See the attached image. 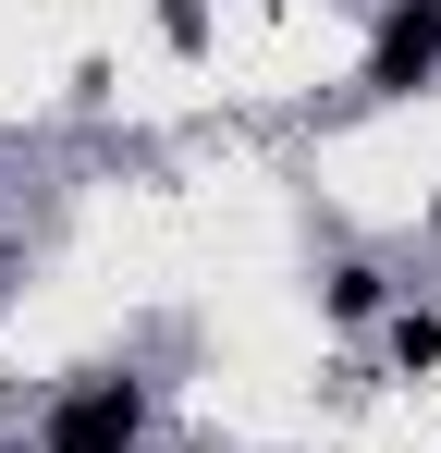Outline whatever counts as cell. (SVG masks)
Listing matches in <instances>:
<instances>
[{
  "instance_id": "cell-1",
  "label": "cell",
  "mask_w": 441,
  "mask_h": 453,
  "mask_svg": "<svg viewBox=\"0 0 441 453\" xmlns=\"http://www.w3.org/2000/svg\"><path fill=\"white\" fill-rule=\"evenodd\" d=\"M147 441V380L123 368H86L50 392V417H37V453H135Z\"/></svg>"
},
{
  "instance_id": "cell-2",
  "label": "cell",
  "mask_w": 441,
  "mask_h": 453,
  "mask_svg": "<svg viewBox=\"0 0 441 453\" xmlns=\"http://www.w3.org/2000/svg\"><path fill=\"white\" fill-rule=\"evenodd\" d=\"M429 74H441V0H392L380 37H368V62H356V86L368 98H417Z\"/></svg>"
},
{
  "instance_id": "cell-3",
  "label": "cell",
  "mask_w": 441,
  "mask_h": 453,
  "mask_svg": "<svg viewBox=\"0 0 441 453\" xmlns=\"http://www.w3.org/2000/svg\"><path fill=\"white\" fill-rule=\"evenodd\" d=\"M319 306H331V319L356 331V319H380V306H392V282H380L368 257H331V270H319Z\"/></svg>"
},
{
  "instance_id": "cell-4",
  "label": "cell",
  "mask_w": 441,
  "mask_h": 453,
  "mask_svg": "<svg viewBox=\"0 0 441 453\" xmlns=\"http://www.w3.org/2000/svg\"><path fill=\"white\" fill-rule=\"evenodd\" d=\"M392 368H405V380L441 368V319H429V306H392Z\"/></svg>"
},
{
  "instance_id": "cell-5",
  "label": "cell",
  "mask_w": 441,
  "mask_h": 453,
  "mask_svg": "<svg viewBox=\"0 0 441 453\" xmlns=\"http://www.w3.org/2000/svg\"><path fill=\"white\" fill-rule=\"evenodd\" d=\"M159 37H172V50H197V37H209V0H159Z\"/></svg>"
}]
</instances>
